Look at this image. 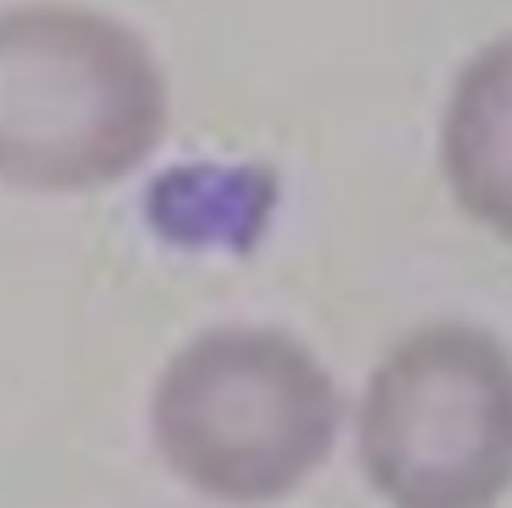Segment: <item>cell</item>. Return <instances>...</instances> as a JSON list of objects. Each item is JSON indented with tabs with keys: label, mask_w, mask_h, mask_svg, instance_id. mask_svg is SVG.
Listing matches in <instances>:
<instances>
[{
	"label": "cell",
	"mask_w": 512,
	"mask_h": 508,
	"mask_svg": "<svg viewBox=\"0 0 512 508\" xmlns=\"http://www.w3.org/2000/svg\"><path fill=\"white\" fill-rule=\"evenodd\" d=\"M168 124L152 48L112 16L32 4L0 12V180L92 192L148 160Z\"/></svg>",
	"instance_id": "6da1fadb"
},
{
	"label": "cell",
	"mask_w": 512,
	"mask_h": 508,
	"mask_svg": "<svg viewBox=\"0 0 512 508\" xmlns=\"http://www.w3.org/2000/svg\"><path fill=\"white\" fill-rule=\"evenodd\" d=\"M340 392L272 328H216L184 344L152 392V440L172 476L224 504H268L332 452Z\"/></svg>",
	"instance_id": "7a4b0ae2"
},
{
	"label": "cell",
	"mask_w": 512,
	"mask_h": 508,
	"mask_svg": "<svg viewBox=\"0 0 512 508\" xmlns=\"http://www.w3.org/2000/svg\"><path fill=\"white\" fill-rule=\"evenodd\" d=\"M360 468L392 508H496L512 488V352L476 324H424L372 372Z\"/></svg>",
	"instance_id": "3957f363"
},
{
	"label": "cell",
	"mask_w": 512,
	"mask_h": 508,
	"mask_svg": "<svg viewBox=\"0 0 512 508\" xmlns=\"http://www.w3.org/2000/svg\"><path fill=\"white\" fill-rule=\"evenodd\" d=\"M440 160L456 204L512 244V36L484 44L456 76Z\"/></svg>",
	"instance_id": "277c9868"
},
{
	"label": "cell",
	"mask_w": 512,
	"mask_h": 508,
	"mask_svg": "<svg viewBox=\"0 0 512 508\" xmlns=\"http://www.w3.org/2000/svg\"><path fill=\"white\" fill-rule=\"evenodd\" d=\"M280 184L260 164H184L144 192L148 224L180 248L248 252L276 208Z\"/></svg>",
	"instance_id": "5b68a950"
}]
</instances>
